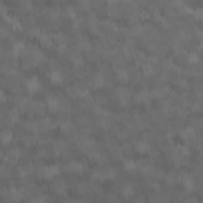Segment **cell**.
I'll use <instances>...</instances> for the list:
<instances>
[{
	"mask_svg": "<svg viewBox=\"0 0 203 203\" xmlns=\"http://www.w3.org/2000/svg\"><path fill=\"white\" fill-rule=\"evenodd\" d=\"M40 86H41V83L38 81L37 78H32L29 83H27V87H29V91L30 92H37L38 89H40Z\"/></svg>",
	"mask_w": 203,
	"mask_h": 203,
	"instance_id": "6da1fadb",
	"label": "cell"
},
{
	"mask_svg": "<svg viewBox=\"0 0 203 203\" xmlns=\"http://www.w3.org/2000/svg\"><path fill=\"white\" fill-rule=\"evenodd\" d=\"M67 168H68V170H71V171H83V163H79V162H70Z\"/></svg>",
	"mask_w": 203,
	"mask_h": 203,
	"instance_id": "7a4b0ae2",
	"label": "cell"
},
{
	"mask_svg": "<svg viewBox=\"0 0 203 203\" xmlns=\"http://www.w3.org/2000/svg\"><path fill=\"white\" fill-rule=\"evenodd\" d=\"M54 189H56V192H57V194H63V192H65V184H63V181H57L54 184Z\"/></svg>",
	"mask_w": 203,
	"mask_h": 203,
	"instance_id": "3957f363",
	"label": "cell"
},
{
	"mask_svg": "<svg viewBox=\"0 0 203 203\" xmlns=\"http://www.w3.org/2000/svg\"><path fill=\"white\" fill-rule=\"evenodd\" d=\"M48 106L51 108V110H56V108H57V99H56V97H52V95L48 97Z\"/></svg>",
	"mask_w": 203,
	"mask_h": 203,
	"instance_id": "277c9868",
	"label": "cell"
},
{
	"mask_svg": "<svg viewBox=\"0 0 203 203\" xmlns=\"http://www.w3.org/2000/svg\"><path fill=\"white\" fill-rule=\"evenodd\" d=\"M49 78H51V81H54V83H59L62 78H60V75L57 73V71H52V73H49Z\"/></svg>",
	"mask_w": 203,
	"mask_h": 203,
	"instance_id": "5b68a950",
	"label": "cell"
},
{
	"mask_svg": "<svg viewBox=\"0 0 203 203\" xmlns=\"http://www.w3.org/2000/svg\"><path fill=\"white\" fill-rule=\"evenodd\" d=\"M122 194H124V195H130V194H132V187H130V186H124Z\"/></svg>",
	"mask_w": 203,
	"mask_h": 203,
	"instance_id": "8992f818",
	"label": "cell"
},
{
	"mask_svg": "<svg viewBox=\"0 0 203 203\" xmlns=\"http://www.w3.org/2000/svg\"><path fill=\"white\" fill-rule=\"evenodd\" d=\"M118 75H119V79H122V81H126L127 78H129V75H127V73H126V71H122V70H121V71H119V73H118Z\"/></svg>",
	"mask_w": 203,
	"mask_h": 203,
	"instance_id": "52a82bcc",
	"label": "cell"
},
{
	"mask_svg": "<svg viewBox=\"0 0 203 203\" xmlns=\"http://www.w3.org/2000/svg\"><path fill=\"white\" fill-rule=\"evenodd\" d=\"M126 168H129V170H133V168H135V162H132V160L126 162Z\"/></svg>",
	"mask_w": 203,
	"mask_h": 203,
	"instance_id": "ba28073f",
	"label": "cell"
},
{
	"mask_svg": "<svg viewBox=\"0 0 203 203\" xmlns=\"http://www.w3.org/2000/svg\"><path fill=\"white\" fill-rule=\"evenodd\" d=\"M41 202H43V198H41V197H40V198L37 197V198H32V200H30V203H41Z\"/></svg>",
	"mask_w": 203,
	"mask_h": 203,
	"instance_id": "9c48e42d",
	"label": "cell"
}]
</instances>
